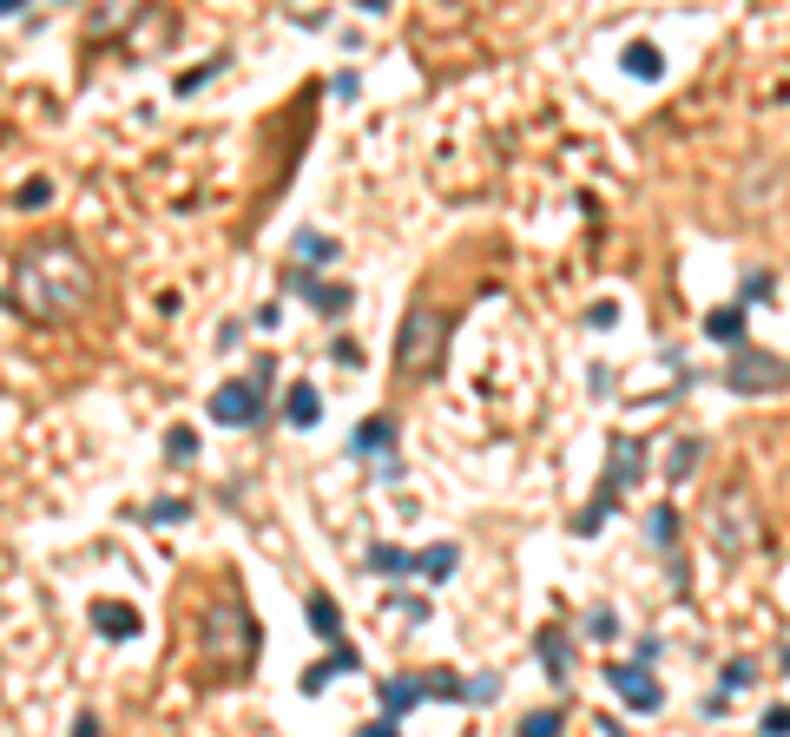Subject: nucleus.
<instances>
[{"label": "nucleus", "mask_w": 790, "mask_h": 737, "mask_svg": "<svg viewBox=\"0 0 790 737\" xmlns=\"http://www.w3.org/2000/svg\"><path fill=\"white\" fill-rule=\"evenodd\" d=\"M705 336H711V343H731V349H744V310H738V303H725V310H711V316H705Z\"/></svg>", "instance_id": "16"}, {"label": "nucleus", "mask_w": 790, "mask_h": 737, "mask_svg": "<svg viewBox=\"0 0 790 737\" xmlns=\"http://www.w3.org/2000/svg\"><path fill=\"white\" fill-rule=\"evenodd\" d=\"M751 540H758V501H751V487L744 481L718 487V501H711V547L725 553V560H738V553H751Z\"/></svg>", "instance_id": "2"}, {"label": "nucleus", "mask_w": 790, "mask_h": 737, "mask_svg": "<svg viewBox=\"0 0 790 737\" xmlns=\"http://www.w3.org/2000/svg\"><path fill=\"white\" fill-rule=\"evenodd\" d=\"M284 415H290L297 428H316V422H323V395H316L310 382H290V395H284Z\"/></svg>", "instance_id": "15"}, {"label": "nucleus", "mask_w": 790, "mask_h": 737, "mask_svg": "<svg viewBox=\"0 0 790 737\" xmlns=\"http://www.w3.org/2000/svg\"><path fill=\"white\" fill-rule=\"evenodd\" d=\"M692 468H698V441L685 435L679 448H672V481H685V474H692Z\"/></svg>", "instance_id": "28"}, {"label": "nucleus", "mask_w": 790, "mask_h": 737, "mask_svg": "<svg viewBox=\"0 0 790 737\" xmlns=\"http://www.w3.org/2000/svg\"><path fill=\"white\" fill-rule=\"evenodd\" d=\"M422 698H428V678H389V685H382V718L402 724Z\"/></svg>", "instance_id": "8"}, {"label": "nucleus", "mask_w": 790, "mask_h": 737, "mask_svg": "<svg viewBox=\"0 0 790 737\" xmlns=\"http://www.w3.org/2000/svg\"><path fill=\"white\" fill-rule=\"evenodd\" d=\"M297 257H310V264H330L336 244H330V237H316V231H297Z\"/></svg>", "instance_id": "24"}, {"label": "nucleus", "mask_w": 790, "mask_h": 737, "mask_svg": "<svg viewBox=\"0 0 790 737\" xmlns=\"http://www.w3.org/2000/svg\"><path fill=\"white\" fill-rule=\"evenodd\" d=\"M369 566H376V573H389V580H402V573H409V553H402V547H369Z\"/></svg>", "instance_id": "22"}, {"label": "nucleus", "mask_w": 790, "mask_h": 737, "mask_svg": "<svg viewBox=\"0 0 790 737\" xmlns=\"http://www.w3.org/2000/svg\"><path fill=\"white\" fill-rule=\"evenodd\" d=\"M165 455H172V461H191V455H198V435H191V428H172V435H165Z\"/></svg>", "instance_id": "27"}, {"label": "nucleus", "mask_w": 790, "mask_h": 737, "mask_svg": "<svg viewBox=\"0 0 790 737\" xmlns=\"http://www.w3.org/2000/svg\"><path fill=\"white\" fill-rule=\"evenodd\" d=\"M488 698H501V678H494V672L468 678V705H488Z\"/></svg>", "instance_id": "30"}, {"label": "nucleus", "mask_w": 790, "mask_h": 737, "mask_svg": "<svg viewBox=\"0 0 790 737\" xmlns=\"http://www.w3.org/2000/svg\"><path fill=\"white\" fill-rule=\"evenodd\" d=\"M349 455H382V461H395V422H389V415H369V422L349 435Z\"/></svg>", "instance_id": "9"}, {"label": "nucleus", "mask_w": 790, "mask_h": 737, "mask_svg": "<svg viewBox=\"0 0 790 737\" xmlns=\"http://www.w3.org/2000/svg\"><path fill=\"white\" fill-rule=\"evenodd\" d=\"M14 290L27 297L33 316L60 323V316H73L86 303V257L73 244H60V237H47V244H33V251L14 257Z\"/></svg>", "instance_id": "1"}, {"label": "nucleus", "mask_w": 790, "mask_h": 737, "mask_svg": "<svg viewBox=\"0 0 790 737\" xmlns=\"http://www.w3.org/2000/svg\"><path fill=\"white\" fill-rule=\"evenodd\" d=\"M764 737H790V711H784V705L764 711Z\"/></svg>", "instance_id": "31"}, {"label": "nucleus", "mask_w": 790, "mask_h": 737, "mask_svg": "<svg viewBox=\"0 0 790 737\" xmlns=\"http://www.w3.org/2000/svg\"><path fill=\"white\" fill-rule=\"evenodd\" d=\"M356 737H402V724H389V718H376V724H363Z\"/></svg>", "instance_id": "35"}, {"label": "nucleus", "mask_w": 790, "mask_h": 737, "mask_svg": "<svg viewBox=\"0 0 790 737\" xmlns=\"http://www.w3.org/2000/svg\"><path fill=\"white\" fill-rule=\"evenodd\" d=\"M455 560H461L455 547H422V553H415V566H422L428 580H448V573H455Z\"/></svg>", "instance_id": "20"}, {"label": "nucleus", "mask_w": 790, "mask_h": 737, "mask_svg": "<svg viewBox=\"0 0 790 737\" xmlns=\"http://www.w3.org/2000/svg\"><path fill=\"white\" fill-rule=\"evenodd\" d=\"M725 389L731 395H777V389H790V362L784 356H764V349H731Z\"/></svg>", "instance_id": "4"}, {"label": "nucleus", "mask_w": 790, "mask_h": 737, "mask_svg": "<svg viewBox=\"0 0 790 737\" xmlns=\"http://www.w3.org/2000/svg\"><path fill=\"white\" fill-rule=\"evenodd\" d=\"M639 468H646L639 441H632V435H613V474H606V487H613V494H626V487L639 481Z\"/></svg>", "instance_id": "12"}, {"label": "nucleus", "mask_w": 790, "mask_h": 737, "mask_svg": "<svg viewBox=\"0 0 790 737\" xmlns=\"http://www.w3.org/2000/svg\"><path fill=\"white\" fill-rule=\"evenodd\" d=\"M626 73H632V79H659V73H665L659 47H652V40H632V47H626Z\"/></svg>", "instance_id": "18"}, {"label": "nucleus", "mask_w": 790, "mask_h": 737, "mask_svg": "<svg viewBox=\"0 0 790 737\" xmlns=\"http://www.w3.org/2000/svg\"><path fill=\"white\" fill-rule=\"evenodd\" d=\"M586 639H619V612L613 606H586Z\"/></svg>", "instance_id": "21"}, {"label": "nucleus", "mask_w": 790, "mask_h": 737, "mask_svg": "<svg viewBox=\"0 0 790 737\" xmlns=\"http://www.w3.org/2000/svg\"><path fill=\"white\" fill-rule=\"evenodd\" d=\"M93 626L106 632V639H139V612H132L126 599H93Z\"/></svg>", "instance_id": "10"}, {"label": "nucleus", "mask_w": 790, "mask_h": 737, "mask_svg": "<svg viewBox=\"0 0 790 737\" xmlns=\"http://www.w3.org/2000/svg\"><path fill=\"white\" fill-rule=\"evenodd\" d=\"M751 678H758V665H751V659H731L718 685H725V691H744V685H751Z\"/></svg>", "instance_id": "29"}, {"label": "nucleus", "mask_w": 790, "mask_h": 737, "mask_svg": "<svg viewBox=\"0 0 790 737\" xmlns=\"http://www.w3.org/2000/svg\"><path fill=\"white\" fill-rule=\"evenodd\" d=\"M613 316H619L613 303H593V310H586V323H593V330H613Z\"/></svg>", "instance_id": "32"}, {"label": "nucleus", "mask_w": 790, "mask_h": 737, "mask_svg": "<svg viewBox=\"0 0 790 737\" xmlns=\"http://www.w3.org/2000/svg\"><path fill=\"white\" fill-rule=\"evenodd\" d=\"M356 665H363V652H356V645H336V652H330V659H323V665H310V672H303V691H310V698H316V691L330 685L336 672H356Z\"/></svg>", "instance_id": "13"}, {"label": "nucleus", "mask_w": 790, "mask_h": 737, "mask_svg": "<svg viewBox=\"0 0 790 737\" xmlns=\"http://www.w3.org/2000/svg\"><path fill=\"white\" fill-rule=\"evenodd\" d=\"M47 198H53V185H47V178H27V185L14 191V211H40Z\"/></svg>", "instance_id": "25"}, {"label": "nucleus", "mask_w": 790, "mask_h": 737, "mask_svg": "<svg viewBox=\"0 0 790 737\" xmlns=\"http://www.w3.org/2000/svg\"><path fill=\"white\" fill-rule=\"evenodd\" d=\"M606 685H613L619 705L639 711V718L665 705V691H659V678H652V665H632V659H626V665H606Z\"/></svg>", "instance_id": "5"}, {"label": "nucleus", "mask_w": 790, "mask_h": 737, "mask_svg": "<svg viewBox=\"0 0 790 737\" xmlns=\"http://www.w3.org/2000/svg\"><path fill=\"white\" fill-rule=\"evenodd\" d=\"M73 737H99V718H93V711H79V718H73Z\"/></svg>", "instance_id": "36"}, {"label": "nucleus", "mask_w": 790, "mask_h": 737, "mask_svg": "<svg viewBox=\"0 0 790 737\" xmlns=\"http://www.w3.org/2000/svg\"><path fill=\"white\" fill-rule=\"evenodd\" d=\"M646 540H652V547H659V553H672V547H679V507H652V514H646Z\"/></svg>", "instance_id": "17"}, {"label": "nucleus", "mask_w": 790, "mask_h": 737, "mask_svg": "<svg viewBox=\"0 0 790 737\" xmlns=\"http://www.w3.org/2000/svg\"><path fill=\"white\" fill-rule=\"evenodd\" d=\"M442 336H448V323L428 310V303H415V310L402 316V336H395V369L415 376V382H428L435 362H442Z\"/></svg>", "instance_id": "3"}, {"label": "nucleus", "mask_w": 790, "mask_h": 737, "mask_svg": "<svg viewBox=\"0 0 790 737\" xmlns=\"http://www.w3.org/2000/svg\"><path fill=\"white\" fill-rule=\"evenodd\" d=\"M330 356H336V362H349V369H356V362H363V349H356V343H343V336H336V343H330Z\"/></svg>", "instance_id": "33"}, {"label": "nucleus", "mask_w": 790, "mask_h": 737, "mask_svg": "<svg viewBox=\"0 0 790 737\" xmlns=\"http://www.w3.org/2000/svg\"><path fill=\"white\" fill-rule=\"evenodd\" d=\"M185 514H191L185 501H158V507H152V520H185Z\"/></svg>", "instance_id": "34"}, {"label": "nucleus", "mask_w": 790, "mask_h": 737, "mask_svg": "<svg viewBox=\"0 0 790 737\" xmlns=\"http://www.w3.org/2000/svg\"><path fill=\"white\" fill-rule=\"evenodd\" d=\"M777 297V277L771 270H751V277H744V303H771Z\"/></svg>", "instance_id": "26"}, {"label": "nucleus", "mask_w": 790, "mask_h": 737, "mask_svg": "<svg viewBox=\"0 0 790 737\" xmlns=\"http://www.w3.org/2000/svg\"><path fill=\"white\" fill-rule=\"evenodd\" d=\"M560 731H567V718H560L553 705H540V711H527V718H521V737H560Z\"/></svg>", "instance_id": "19"}, {"label": "nucleus", "mask_w": 790, "mask_h": 737, "mask_svg": "<svg viewBox=\"0 0 790 737\" xmlns=\"http://www.w3.org/2000/svg\"><path fill=\"white\" fill-rule=\"evenodd\" d=\"M303 612H310L316 639H330V652H336V645H343V612H336V599L330 593H310V606H303Z\"/></svg>", "instance_id": "14"}, {"label": "nucleus", "mask_w": 790, "mask_h": 737, "mask_svg": "<svg viewBox=\"0 0 790 737\" xmlns=\"http://www.w3.org/2000/svg\"><path fill=\"white\" fill-rule=\"evenodd\" d=\"M428 698H448V705H468V678H455V672H435V678H428Z\"/></svg>", "instance_id": "23"}, {"label": "nucleus", "mask_w": 790, "mask_h": 737, "mask_svg": "<svg viewBox=\"0 0 790 737\" xmlns=\"http://www.w3.org/2000/svg\"><path fill=\"white\" fill-rule=\"evenodd\" d=\"M534 652H540V665H547V678H553V685H560V678L573 672V645H567V632H560V626H540Z\"/></svg>", "instance_id": "11"}, {"label": "nucleus", "mask_w": 790, "mask_h": 737, "mask_svg": "<svg viewBox=\"0 0 790 737\" xmlns=\"http://www.w3.org/2000/svg\"><path fill=\"white\" fill-rule=\"evenodd\" d=\"M284 290H297V297H310V303H316V310H323V316H343V310H349V283H316V277H310V270H303V264H290V270H284Z\"/></svg>", "instance_id": "7"}, {"label": "nucleus", "mask_w": 790, "mask_h": 737, "mask_svg": "<svg viewBox=\"0 0 790 737\" xmlns=\"http://www.w3.org/2000/svg\"><path fill=\"white\" fill-rule=\"evenodd\" d=\"M257 415H264V389H257L251 376H244V382H224V389L211 395V422H224V428H251Z\"/></svg>", "instance_id": "6"}]
</instances>
